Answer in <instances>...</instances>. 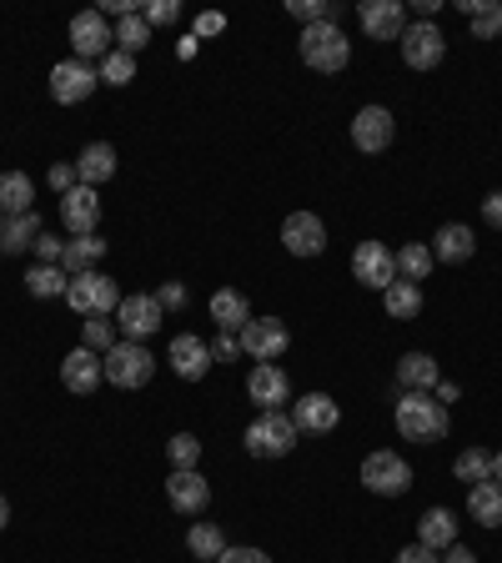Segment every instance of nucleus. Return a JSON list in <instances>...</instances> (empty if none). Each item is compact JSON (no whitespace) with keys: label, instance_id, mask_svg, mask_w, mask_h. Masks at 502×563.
<instances>
[{"label":"nucleus","instance_id":"obj_5","mask_svg":"<svg viewBox=\"0 0 502 563\" xmlns=\"http://www.w3.org/2000/svg\"><path fill=\"white\" fill-rule=\"evenodd\" d=\"M362 488L377 493V498H402L412 488V463L392 448H377V453L362 458Z\"/></svg>","mask_w":502,"mask_h":563},{"label":"nucleus","instance_id":"obj_29","mask_svg":"<svg viewBox=\"0 0 502 563\" xmlns=\"http://www.w3.org/2000/svg\"><path fill=\"white\" fill-rule=\"evenodd\" d=\"M31 202H36V181L25 171H5L0 177V216H25Z\"/></svg>","mask_w":502,"mask_h":563},{"label":"nucleus","instance_id":"obj_43","mask_svg":"<svg viewBox=\"0 0 502 563\" xmlns=\"http://www.w3.org/2000/svg\"><path fill=\"white\" fill-rule=\"evenodd\" d=\"M212 348V362H237L241 358V337L237 333H216V342H206Z\"/></svg>","mask_w":502,"mask_h":563},{"label":"nucleus","instance_id":"obj_37","mask_svg":"<svg viewBox=\"0 0 502 563\" xmlns=\"http://www.w3.org/2000/svg\"><path fill=\"white\" fill-rule=\"evenodd\" d=\"M116 342H121L116 323H106V317H85V323H81V348H91V352H101V358H106Z\"/></svg>","mask_w":502,"mask_h":563},{"label":"nucleus","instance_id":"obj_51","mask_svg":"<svg viewBox=\"0 0 502 563\" xmlns=\"http://www.w3.org/2000/svg\"><path fill=\"white\" fill-rule=\"evenodd\" d=\"M221 25H227V21H221V15H216V11H206L202 21H196V41H202V36H216Z\"/></svg>","mask_w":502,"mask_h":563},{"label":"nucleus","instance_id":"obj_25","mask_svg":"<svg viewBox=\"0 0 502 563\" xmlns=\"http://www.w3.org/2000/svg\"><path fill=\"white\" fill-rule=\"evenodd\" d=\"M212 323H216V333H241L251 323V302L237 288L212 292Z\"/></svg>","mask_w":502,"mask_h":563},{"label":"nucleus","instance_id":"obj_54","mask_svg":"<svg viewBox=\"0 0 502 563\" xmlns=\"http://www.w3.org/2000/svg\"><path fill=\"white\" fill-rule=\"evenodd\" d=\"M11 523V504H5V493H0V528Z\"/></svg>","mask_w":502,"mask_h":563},{"label":"nucleus","instance_id":"obj_1","mask_svg":"<svg viewBox=\"0 0 502 563\" xmlns=\"http://www.w3.org/2000/svg\"><path fill=\"white\" fill-rule=\"evenodd\" d=\"M392 423L407 443H443L447 428H453V413H447L432 393H402L397 397Z\"/></svg>","mask_w":502,"mask_h":563},{"label":"nucleus","instance_id":"obj_13","mask_svg":"<svg viewBox=\"0 0 502 563\" xmlns=\"http://www.w3.org/2000/svg\"><path fill=\"white\" fill-rule=\"evenodd\" d=\"M167 504L176 508L181 518H202L206 504H212V483H206L196 468H171V478H167Z\"/></svg>","mask_w":502,"mask_h":563},{"label":"nucleus","instance_id":"obj_47","mask_svg":"<svg viewBox=\"0 0 502 563\" xmlns=\"http://www.w3.org/2000/svg\"><path fill=\"white\" fill-rule=\"evenodd\" d=\"M216 563H272V559H266L262 549H231V543H227V553H221Z\"/></svg>","mask_w":502,"mask_h":563},{"label":"nucleus","instance_id":"obj_24","mask_svg":"<svg viewBox=\"0 0 502 563\" xmlns=\"http://www.w3.org/2000/svg\"><path fill=\"white\" fill-rule=\"evenodd\" d=\"M116 177V146L111 142H91L81 146V156H76V181L81 187H101V181Z\"/></svg>","mask_w":502,"mask_h":563},{"label":"nucleus","instance_id":"obj_49","mask_svg":"<svg viewBox=\"0 0 502 563\" xmlns=\"http://www.w3.org/2000/svg\"><path fill=\"white\" fill-rule=\"evenodd\" d=\"M392 563H437V553L422 549V543H407V549H397Z\"/></svg>","mask_w":502,"mask_h":563},{"label":"nucleus","instance_id":"obj_12","mask_svg":"<svg viewBox=\"0 0 502 563\" xmlns=\"http://www.w3.org/2000/svg\"><path fill=\"white\" fill-rule=\"evenodd\" d=\"M352 277H357L362 288L387 292L397 282V252L387 241H357V252H352Z\"/></svg>","mask_w":502,"mask_h":563},{"label":"nucleus","instance_id":"obj_30","mask_svg":"<svg viewBox=\"0 0 502 563\" xmlns=\"http://www.w3.org/2000/svg\"><path fill=\"white\" fill-rule=\"evenodd\" d=\"M106 257V241L101 237H76L66 241V257H60V272L66 277H81V272H96V262Z\"/></svg>","mask_w":502,"mask_h":563},{"label":"nucleus","instance_id":"obj_7","mask_svg":"<svg viewBox=\"0 0 502 563\" xmlns=\"http://www.w3.org/2000/svg\"><path fill=\"white\" fill-rule=\"evenodd\" d=\"M116 333L126 337V342H146V337L161 333V323H167V307L151 297V292H132V297H121L116 307Z\"/></svg>","mask_w":502,"mask_h":563},{"label":"nucleus","instance_id":"obj_50","mask_svg":"<svg viewBox=\"0 0 502 563\" xmlns=\"http://www.w3.org/2000/svg\"><path fill=\"white\" fill-rule=\"evenodd\" d=\"M437 563H478V553L467 549V543H453V549L437 553Z\"/></svg>","mask_w":502,"mask_h":563},{"label":"nucleus","instance_id":"obj_48","mask_svg":"<svg viewBox=\"0 0 502 563\" xmlns=\"http://www.w3.org/2000/svg\"><path fill=\"white\" fill-rule=\"evenodd\" d=\"M482 222L502 232V192H488V196H482Z\"/></svg>","mask_w":502,"mask_h":563},{"label":"nucleus","instance_id":"obj_44","mask_svg":"<svg viewBox=\"0 0 502 563\" xmlns=\"http://www.w3.org/2000/svg\"><path fill=\"white\" fill-rule=\"evenodd\" d=\"M60 257H66V241L50 237V232H41V241H36V262H41V267H60Z\"/></svg>","mask_w":502,"mask_h":563},{"label":"nucleus","instance_id":"obj_28","mask_svg":"<svg viewBox=\"0 0 502 563\" xmlns=\"http://www.w3.org/2000/svg\"><path fill=\"white\" fill-rule=\"evenodd\" d=\"M467 514H472V523L482 528H498L502 523V483H472L467 488Z\"/></svg>","mask_w":502,"mask_h":563},{"label":"nucleus","instance_id":"obj_26","mask_svg":"<svg viewBox=\"0 0 502 563\" xmlns=\"http://www.w3.org/2000/svg\"><path fill=\"white\" fill-rule=\"evenodd\" d=\"M397 383H402L407 393H432V387L443 383V372H437V362H432L427 352H407V358L397 362Z\"/></svg>","mask_w":502,"mask_h":563},{"label":"nucleus","instance_id":"obj_10","mask_svg":"<svg viewBox=\"0 0 502 563\" xmlns=\"http://www.w3.org/2000/svg\"><path fill=\"white\" fill-rule=\"evenodd\" d=\"M237 337L251 362H276V358H287V348H292V333L282 317H251Z\"/></svg>","mask_w":502,"mask_h":563},{"label":"nucleus","instance_id":"obj_3","mask_svg":"<svg viewBox=\"0 0 502 563\" xmlns=\"http://www.w3.org/2000/svg\"><path fill=\"white\" fill-rule=\"evenodd\" d=\"M101 372H106L111 387L132 393V387H146L156 378V358H151V348H146V342H126V337H121L116 348L101 358Z\"/></svg>","mask_w":502,"mask_h":563},{"label":"nucleus","instance_id":"obj_8","mask_svg":"<svg viewBox=\"0 0 502 563\" xmlns=\"http://www.w3.org/2000/svg\"><path fill=\"white\" fill-rule=\"evenodd\" d=\"M101 86V71L91 66V60H56L50 66V101L56 106H81V101H91V91Z\"/></svg>","mask_w":502,"mask_h":563},{"label":"nucleus","instance_id":"obj_16","mask_svg":"<svg viewBox=\"0 0 502 563\" xmlns=\"http://www.w3.org/2000/svg\"><path fill=\"white\" fill-rule=\"evenodd\" d=\"M392 136H397V121L387 106H362L357 116H352V146H357V151L377 156L392 146Z\"/></svg>","mask_w":502,"mask_h":563},{"label":"nucleus","instance_id":"obj_11","mask_svg":"<svg viewBox=\"0 0 502 563\" xmlns=\"http://www.w3.org/2000/svg\"><path fill=\"white\" fill-rule=\"evenodd\" d=\"M71 50H76V60H91V66H101V60L116 50V31L106 25V15H101V11L71 15Z\"/></svg>","mask_w":502,"mask_h":563},{"label":"nucleus","instance_id":"obj_6","mask_svg":"<svg viewBox=\"0 0 502 563\" xmlns=\"http://www.w3.org/2000/svg\"><path fill=\"white\" fill-rule=\"evenodd\" d=\"M66 302H71V307L81 312V317H116V307H121V288L96 267V272L71 277V288H66Z\"/></svg>","mask_w":502,"mask_h":563},{"label":"nucleus","instance_id":"obj_52","mask_svg":"<svg viewBox=\"0 0 502 563\" xmlns=\"http://www.w3.org/2000/svg\"><path fill=\"white\" fill-rule=\"evenodd\" d=\"M432 397H437L443 408H447V403H457V383H437V387H432Z\"/></svg>","mask_w":502,"mask_h":563},{"label":"nucleus","instance_id":"obj_21","mask_svg":"<svg viewBox=\"0 0 502 563\" xmlns=\"http://www.w3.org/2000/svg\"><path fill=\"white\" fill-rule=\"evenodd\" d=\"M292 423H297V432H307V438H322V432H332L336 423H342V408H336L327 393H301L297 403H292Z\"/></svg>","mask_w":502,"mask_h":563},{"label":"nucleus","instance_id":"obj_46","mask_svg":"<svg viewBox=\"0 0 502 563\" xmlns=\"http://www.w3.org/2000/svg\"><path fill=\"white\" fill-rule=\"evenodd\" d=\"M156 302H161V307H171V312H181V307H186V288H181V282H167V288L156 292Z\"/></svg>","mask_w":502,"mask_h":563},{"label":"nucleus","instance_id":"obj_22","mask_svg":"<svg viewBox=\"0 0 502 563\" xmlns=\"http://www.w3.org/2000/svg\"><path fill=\"white\" fill-rule=\"evenodd\" d=\"M41 216L25 212V216H0V257H21V252H36L41 241Z\"/></svg>","mask_w":502,"mask_h":563},{"label":"nucleus","instance_id":"obj_40","mask_svg":"<svg viewBox=\"0 0 502 563\" xmlns=\"http://www.w3.org/2000/svg\"><path fill=\"white\" fill-rule=\"evenodd\" d=\"M96 71H101V81H106V86H132L136 81V56H126V50H111Z\"/></svg>","mask_w":502,"mask_h":563},{"label":"nucleus","instance_id":"obj_4","mask_svg":"<svg viewBox=\"0 0 502 563\" xmlns=\"http://www.w3.org/2000/svg\"><path fill=\"white\" fill-rule=\"evenodd\" d=\"M297 423H292V413H256L247 428V453L251 458H287L292 448H297Z\"/></svg>","mask_w":502,"mask_h":563},{"label":"nucleus","instance_id":"obj_53","mask_svg":"<svg viewBox=\"0 0 502 563\" xmlns=\"http://www.w3.org/2000/svg\"><path fill=\"white\" fill-rule=\"evenodd\" d=\"M437 11H443V0H418V21H432Z\"/></svg>","mask_w":502,"mask_h":563},{"label":"nucleus","instance_id":"obj_23","mask_svg":"<svg viewBox=\"0 0 502 563\" xmlns=\"http://www.w3.org/2000/svg\"><path fill=\"white\" fill-rule=\"evenodd\" d=\"M472 252H478V237H472V227H463V222H447V227H437V237H432V257L447 267L472 262Z\"/></svg>","mask_w":502,"mask_h":563},{"label":"nucleus","instance_id":"obj_17","mask_svg":"<svg viewBox=\"0 0 502 563\" xmlns=\"http://www.w3.org/2000/svg\"><path fill=\"white\" fill-rule=\"evenodd\" d=\"M282 247L292 257H322L327 252V227L317 212H292L282 222Z\"/></svg>","mask_w":502,"mask_h":563},{"label":"nucleus","instance_id":"obj_27","mask_svg":"<svg viewBox=\"0 0 502 563\" xmlns=\"http://www.w3.org/2000/svg\"><path fill=\"white\" fill-rule=\"evenodd\" d=\"M418 543H422V549H432V553L453 549V543H457L453 514H447V508H427V514L418 518Z\"/></svg>","mask_w":502,"mask_h":563},{"label":"nucleus","instance_id":"obj_35","mask_svg":"<svg viewBox=\"0 0 502 563\" xmlns=\"http://www.w3.org/2000/svg\"><path fill=\"white\" fill-rule=\"evenodd\" d=\"M287 15L301 25H336L342 5L336 0H287Z\"/></svg>","mask_w":502,"mask_h":563},{"label":"nucleus","instance_id":"obj_18","mask_svg":"<svg viewBox=\"0 0 502 563\" xmlns=\"http://www.w3.org/2000/svg\"><path fill=\"white\" fill-rule=\"evenodd\" d=\"M357 21H362V31H367L372 41H402L407 5H402V0H362Z\"/></svg>","mask_w":502,"mask_h":563},{"label":"nucleus","instance_id":"obj_45","mask_svg":"<svg viewBox=\"0 0 502 563\" xmlns=\"http://www.w3.org/2000/svg\"><path fill=\"white\" fill-rule=\"evenodd\" d=\"M46 181H50V192H60V196L71 192V187H81V181H76V167H66V161H56Z\"/></svg>","mask_w":502,"mask_h":563},{"label":"nucleus","instance_id":"obj_38","mask_svg":"<svg viewBox=\"0 0 502 563\" xmlns=\"http://www.w3.org/2000/svg\"><path fill=\"white\" fill-rule=\"evenodd\" d=\"M151 46V25L141 21V11L126 15V21L116 25V50H126V56H136V50Z\"/></svg>","mask_w":502,"mask_h":563},{"label":"nucleus","instance_id":"obj_9","mask_svg":"<svg viewBox=\"0 0 502 563\" xmlns=\"http://www.w3.org/2000/svg\"><path fill=\"white\" fill-rule=\"evenodd\" d=\"M402 60H407V71H437L447 56V36L437 31V21H412L402 31Z\"/></svg>","mask_w":502,"mask_h":563},{"label":"nucleus","instance_id":"obj_41","mask_svg":"<svg viewBox=\"0 0 502 563\" xmlns=\"http://www.w3.org/2000/svg\"><path fill=\"white\" fill-rule=\"evenodd\" d=\"M176 15H181L176 0H146V5H141V21L146 25H171Z\"/></svg>","mask_w":502,"mask_h":563},{"label":"nucleus","instance_id":"obj_39","mask_svg":"<svg viewBox=\"0 0 502 563\" xmlns=\"http://www.w3.org/2000/svg\"><path fill=\"white\" fill-rule=\"evenodd\" d=\"M167 458H171V468H196L202 463V438L196 432H171Z\"/></svg>","mask_w":502,"mask_h":563},{"label":"nucleus","instance_id":"obj_42","mask_svg":"<svg viewBox=\"0 0 502 563\" xmlns=\"http://www.w3.org/2000/svg\"><path fill=\"white\" fill-rule=\"evenodd\" d=\"M472 36H478V41H492V36H502V5H498V0H492L488 11H482L478 21H472Z\"/></svg>","mask_w":502,"mask_h":563},{"label":"nucleus","instance_id":"obj_32","mask_svg":"<svg viewBox=\"0 0 502 563\" xmlns=\"http://www.w3.org/2000/svg\"><path fill=\"white\" fill-rule=\"evenodd\" d=\"M186 553L202 563H216L221 553H227V533H221V523H192L186 528Z\"/></svg>","mask_w":502,"mask_h":563},{"label":"nucleus","instance_id":"obj_55","mask_svg":"<svg viewBox=\"0 0 502 563\" xmlns=\"http://www.w3.org/2000/svg\"><path fill=\"white\" fill-rule=\"evenodd\" d=\"M492 483H502V453H492Z\"/></svg>","mask_w":502,"mask_h":563},{"label":"nucleus","instance_id":"obj_20","mask_svg":"<svg viewBox=\"0 0 502 563\" xmlns=\"http://www.w3.org/2000/svg\"><path fill=\"white\" fill-rule=\"evenodd\" d=\"M60 383H66V393L91 397L101 383H106V372H101V352H91V348L66 352V358H60Z\"/></svg>","mask_w":502,"mask_h":563},{"label":"nucleus","instance_id":"obj_2","mask_svg":"<svg viewBox=\"0 0 502 563\" xmlns=\"http://www.w3.org/2000/svg\"><path fill=\"white\" fill-rule=\"evenodd\" d=\"M297 50H301V60H307L311 71H322V76L347 71V60H352V41L342 36L336 25H301Z\"/></svg>","mask_w":502,"mask_h":563},{"label":"nucleus","instance_id":"obj_31","mask_svg":"<svg viewBox=\"0 0 502 563\" xmlns=\"http://www.w3.org/2000/svg\"><path fill=\"white\" fill-rule=\"evenodd\" d=\"M383 307H387V317H392V323H412V317L422 312V288H418V282H402V277H397L392 288L383 292Z\"/></svg>","mask_w":502,"mask_h":563},{"label":"nucleus","instance_id":"obj_36","mask_svg":"<svg viewBox=\"0 0 502 563\" xmlns=\"http://www.w3.org/2000/svg\"><path fill=\"white\" fill-rule=\"evenodd\" d=\"M453 473H457V483H488L492 478V453L488 448H467V453H457V463H453Z\"/></svg>","mask_w":502,"mask_h":563},{"label":"nucleus","instance_id":"obj_15","mask_svg":"<svg viewBox=\"0 0 502 563\" xmlns=\"http://www.w3.org/2000/svg\"><path fill=\"white\" fill-rule=\"evenodd\" d=\"M247 397L262 413H276L282 403H292V378L282 372V362H256L247 378Z\"/></svg>","mask_w":502,"mask_h":563},{"label":"nucleus","instance_id":"obj_33","mask_svg":"<svg viewBox=\"0 0 502 563\" xmlns=\"http://www.w3.org/2000/svg\"><path fill=\"white\" fill-rule=\"evenodd\" d=\"M432 267H437V257H432L427 241H407L402 252H397V277H402V282H422Z\"/></svg>","mask_w":502,"mask_h":563},{"label":"nucleus","instance_id":"obj_34","mask_svg":"<svg viewBox=\"0 0 502 563\" xmlns=\"http://www.w3.org/2000/svg\"><path fill=\"white\" fill-rule=\"evenodd\" d=\"M66 288H71V277L60 272V267H31V272H25V292H31V297H66Z\"/></svg>","mask_w":502,"mask_h":563},{"label":"nucleus","instance_id":"obj_14","mask_svg":"<svg viewBox=\"0 0 502 563\" xmlns=\"http://www.w3.org/2000/svg\"><path fill=\"white\" fill-rule=\"evenodd\" d=\"M60 227L71 232V237H96V227H101L96 187H71V192L60 196Z\"/></svg>","mask_w":502,"mask_h":563},{"label":"nucleus","instance_id":"obj_19","mask_svg":"<svg viewBox=\"0 0 502 563\" xmlns=\"http://www.w3.org/2000/svg\"><path fill=\"white\" fill-rule=\"evenodd\" d=\"M167 362L181 383H202L206 372H212V348H206V337H196V333H176Z\"/></svg>","mask_w":502,"mask_h":563}]
</instances>
